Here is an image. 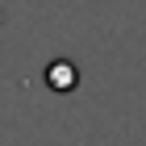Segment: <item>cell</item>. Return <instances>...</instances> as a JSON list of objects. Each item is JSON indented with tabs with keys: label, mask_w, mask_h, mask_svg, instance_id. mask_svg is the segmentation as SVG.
I'll return each instance as SVG.
<instances>
[{
	"label": "cell",
	"mask_w": 146,
	"mask_h": 146,
	"mask_svg": "<svg viewBox=\"0 0 146 146\" xmlns=\"http://www.w3.org/2000/svg\"><path fill=\"white\" fill-rule=\"evenodd\" d=\"M50 84H54V88H67V84H71V63H54V71H50Z\"/></svg>",
	"instance_id": "6da1fadb"
}]
</instances>
